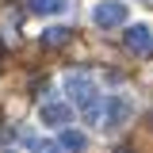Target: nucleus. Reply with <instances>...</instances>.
<instances>
[{"mask_svg": "<svg viewBox=\"0 0 153 153\" xmlns=\"http://www.w3.org/2000/svg\"><path fill=\"white\" fill-rule=\"evenodd\" d=\"M92 19L100 31H111V27H123L126 19H130V8L123 4V0H100L92 8Z\"/></svg>", "mask_w": 153, "mask_h": 153, "instance_id": "obj_1", "label": "nucleus"}, {"mask_svg": "<svg viewBox=\"0 0 153 153\" xmlns=\"http://www.w3.org/2000/svg\"><path fill=\"white\" fill-rule=\"evenodd\" d=\"M65 92H69V100H73L76 107L92 103V100H96V84H92V73H88V69H76V73H69V76H65Z\"/></svg>", "mask_w": 153, "mask_h": 153, "instance_id": "obj_2", "label": "nucleus"}, {"mask_svg": "<svg viewBox=\"0 0 153 153\" xmlns=\"http://www.w3.org/2000/svg\"><path fill=\"white\" fill-rule=\"evenodd\" d=\"M130 100H123V96H111V100H103V119H100V126H107V130H119V126H126L130 123Z\"/></svg>", "mask_w": 153, "mask_h": 153, "instance_id": "obj_3", "label": "nucleus"}, {"mask_svg": "<svg viewBox=\"0 0 153 153\" xmlns=\"http://www.w3.org/2000/svg\"><path fill=\"white\" fill-rule=\"evenodd\" d=\"M126 50H130L134 57H149L153 54V31L142 27V23H134L130 31H126Z\"/></svg>", "mask_w": 153, "mask_h": 153, "instance_id": "obj_4", "label": "nucleus"}, {"mask_svg": "<svg viewBox=\"0 0 153 153\" xmlns=\"http://www.w3.org/2000/svg\"><path fill=\"white\" fill-rule=\"evenodd\" d=\"M38 119H42L46 126H69V123H73V111H69V103H42Z\"/></svg>", "mask_w": 153, "mask_h": 153, "instance_id": "obj_5", "label": "nucleus"}, {"mask_svg": "<svg viewBox=\"0 0 153 153\" xmlns=\"http://www.w3.org/2000/svg\"><path fill=\"white\" fill-rule=\"evenodd\" d=\"M27 8L35 16H54V12H65L69 8V0H27Z\"/></svg>", "mask_w": 153, "mask_h": 153, "instance_id": "obj_6", "label": "nucleus"}, {"mask_svg": "<svg viewBox=\"0 0 153 153\" xmlns=\"http://www.w3.org/2000/svg\"><path fill=\"white\" fill-rule=\"evenodd\" d=\"M69 35H73L69 27H46V31L38 35V42H42V46H61V42H69Z\"/></svg>", "mask_w": 153, "mask_h": 153, "instance_id": "obj_7", "label": "nucleus"}, {"mask_svg": "<svg viewBox=\"0 0 153 153\" xmlns=\"http://www.w3.org/2000/svg\"><path fill=\"white\" fill-rule=\"evenodd\" d=\"M57 146H61V149H84V134H76V130H65L61 138H57Z\"/></svg>", "mask_w": 153, "mask_h": 153, "instance_id": "obj_8", "label": "nucleus"}, {"mask_svg": "<svg viewBox=\"0 0 153 153\" xmlns=\"http://www.w3.org/2000/svg\"><path fill=\"white\" fill-rule=\"evenodd\" d=\"M146 4H153V0H146Z\"/></svg>", "mask_w": 153, "mask_h": 153, "instance_id": "obj_9", "label": "nucleus"}]
</instances>
